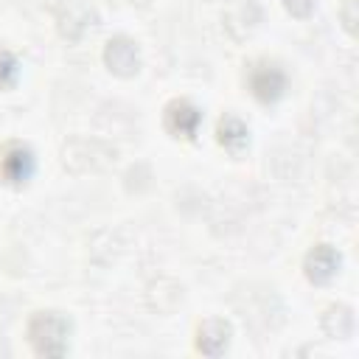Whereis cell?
I'll list each match as a JSON object with an SVG mask.
<instances>
[{
	"instance_id": "1",
	"label": "cell",
	"mask_w": 359,
	"mask_h": 359,
	"mask_svg": "<svg viewBox=\"0 0 359 359\" xmlns=\"http://www.w3.org/2000/svg\"><path fill=\"white\" fill-rule=\"evenodd\" d=\"M59 157H62L65 171H70L76 177H84V174H101V171L112 168L115 160H118V149L104 137L76 135V137H67L62 143Z\"/></svg>"
},
{
	"instance_id": "2",
	"label": "cell",
	"mask_w": 359,
	"mask_h": 359,
	"mask_svg": "<svg viewBox=\"0 0 359 359\" xmlns=\"http://www.w3.org/2000/svg\"><path fill=\"white\" fill-rule=\"evenodd\" d=\"M70 320L62 311H34L28 325H25V337L34 348L36 356H65L70 348Z\"/></svg>"
},
{
	"instance_id": "3",
	"label": "cell",
	"mask_w": 359,
	"mask_h": 359,
	"mask_svg": "<svg viewBox=\"0 0 359 359\" xmlns=\"http://www.w3.org/2000/svg\"><path fill=\"white\" fill-rule=\"evenodd\" d=\"M95 22H98V14L84 0H65L56 8V28H59V36L67 42H81L95 28Z\"/></svg>"
},
{
	"instance_id": "4",
	"label": "cell",
	"mask_w": 359,
	"mask_h": 359,
	"mask_svg": "<svg viewBox=\"0 0 359 359\" xmlns=\"http://www.w3.org/2000/svg\"><path fill=\"white\" fill-rule=\"evenodd\" d=\"M36 171V160L34 151L20 143V140H8L0 146V180L11 188H22Z\"/></svg>"
},
{
	"instance_id": "5",
	"label": "cell",
	"mask_w": 359,
	"mask_h": 359,
	"mask_svg": "<svg viewBox=\"0 0 359 359\" xmlns=\"http://www.w3.org/2000/svg\"><path fill=\"white\" fill-rule=\"evenodd\" d=\"M247 87L250 95L261 104H275L286 93V73L275 62H255L247 70Z\"/></svg>"
},
{
	"instance_id": "6",
	"label": "cell",
	"mask_w": 359,
	"mask_h": 359,
	"mask_svg": "<svg viewBox=\"0 0 359 359\" xmlns=\"http://www.w3.org/2000/svg\"><path fill=\"white\" fill-rule=\"evenodd\" d=\"M261 17H264V11H261L258 0H230L224 6L222 22H224V31L230 34V39L244 42L258 31Z\"/></svg>"
},
{
	"instance_id": "7",
	"label": "cell",
	"mask_w": 359,
	"mask_h": 359,
	"mask_svg": "<svg viewBox=\"0 0 359 359\" xmlns=\"http://www.w3.org/2000/svg\"><path fill=\"white\" fill-rule=\"evenodd\" d=\"M163 126L171 137L194 140L199 126H202V109L188 98H174L163 109Z\"/></svg>"
},
{
	"instance_id": "8",
	"label": "cell",
	"mask_w": 359,
	"mask_h": 359,
	"mask_svg": "<svg viewBox=\"0 0 359 359\" xmlns=\"http://www.w3.org/2000/svg\"><path fill=\"white\" fill-rule=\"evenodd\" d=\"M107 70L118 79H132L137 70H140V48L135 39L118 34L112 36L107 45H104V53H101Z\"/></svg>"
},
{
	"instance_id": "9",
	"label": "cell",
	"mask_w": 359,
	"mask_h": 359,
	"mask_svg": "<svg viewBox=\"0 0 359 359\" xmlns=\"http://www.w3.org/2000/svg\"><path fill=\"white\" fill-rule=\"evenodd\" d=\"M339 266H342V255H339V250L331 247V244H317V247H311V250L306 252V258H303V272H306V278H309L311 283H317V286L331 283V280L337 278Z\"/></svg>"
},
{
	"instance_id": "10",
	"label": "cell",
	"mask_w": 359,
	"mask_h": 359,
	"mask_svg": "<svg viewBox=\"0 0 359 359\" xmlns=\"http://www.w3.org/2000/svg\"><path fill=\"white\" fill-rule=\"evenodd\" d=\"M230 337H233V325H230L227 320H222V317H208V320H202V323L196 325V339H194V345H196V351L205 353V356H219V353L227 351Z\"/></svg>"
},
{
	"instance_id": "11",
	"label": "cell",
	"mask_w": 359,
	"mask_h": 359,
	"mask_svg": "<svg viewBox=\"0 0 359 359\" xmlns=\"http://www.w3.org/2000/svg\"><path fill=\"white\" fill-rule=\"evenodd\" d=\"M320 328L328 339H348L353 337V328H356V317H353V309L345 306V303H331L323 317H320Z\"/></svg>"
},
{
	"instance_id": "12",
	"label": "cell",
	"mask_w": 359,
	"mask_h": 359,
	"mask_svg": "<svg viewBox=\"0 0 359 359\" xmlns=\"http://www.w3.org/2000/svg\"><path fill=\"white\" fill-rule=\"evenodd\" d=\"M216 140H219V146L227 149L230 154H238V151L250 143V129H247V123H244L238 115L224 112V115L219 118V123H216Z\"/></svg>"
},
{
	"instance_id": "13",
	"label": "cell",
	"mask_w": 359,
	"mask_h": 359,
	"mask_svg": "<svg viewBox=\"0 0 359 359\" xmlns=\"http://www.w3.org/2000/svg\"><path fill=\"white\" fill-rule=\"evenodd\" d=\"M149 289L160 292V300H151V303H149V306H151L154 311H160V303H163V297H168L174 309H177V306L182 303V286H180L177 280H171V278H160V280L149 283Z\"/></svg>"
},
{
	"instance_id": "14",
	"label": "cell",
	"mask_w": 359,
	"mask_h": 359,
	"mask_svg": "<svg viewBox=\"0 0 359 359\" xmlns=\"http://www.w3.org/2000/svg\"><path fill=\"white\" fill-rule=\"evenodd\" d=\"M17 76H20V62H17V56H14L11 50H0V90L14 87Z\"/></svg>"
},
{
	"instance_id": "15",
	"label": "cell",
	"mask_w": 359,
	"mask_h": 359,
	"mask_svg": "<svg viewBox=\"0 0 359 359\" xmlns=\"http://www.w3.org/2000/svg\"><path fill=\"white\" fill-rule=\"evenodd\" d=\"M339 22H342V28H345L351 36H356V22H359V0H342V6H339Z\"/></svg>"
},
{
	"instance_id": "16",
	"label": "cell",
	"mask_w": 359,
	"mask_h": 359,
	"mask_svg": "<svg viewBox=\"0 0 359 359\" xmlns=\"http://www.w3.org/2000/svg\"><path fill=\"white\" fill-rule=\"evenodd\" d=\"M314 6H317V0H283V8H286L292 17H297V20L311 17Z\"/></svg>"
}]
</instances>
